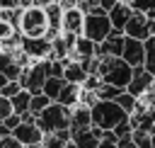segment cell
Wrapping results in <instances>:
<instances>
[{"mask_svg": "<svg viewBox=\"0 0 155 148\" xmlns=\"http://www.w3.org/2000/svg\"><path fill=\"white\" fill-rule=\"evenodd\" d=\"M153 80H155V75L148 73L145 66H133V73H131V80H128L126 90H128L131 95H136V97H143V95L150 90Z\"/></svg>", "mask_w": 155, "mask_h": 148, "instance_id": "obj_8", "label": "cell"}, {"mask_svg": "<svg viewBox=\"0 0 155 148\" xmlns=\"http://www.w3.org/2000/svg\"><path fill=\"white\" fill-rule=\"evenodd\" d=\"M82 24H85V12H82L78 5L63 7V17H61V32L82 34Z\"/></svg>", "mask_w": 155, "mask_h": 148, "instance_id": "obj_10", "label": "cell"}, {"mask_svg": "<svg viewBox=\"0 0 155 148\" xmlns=\"http://www.w3.org/2000/svg\"><path fill=\"white\" fill-rule=\"evenodd\" d=\"M153 148H155V133H153Z\"/></svg>", "mask_w": 155, "mask_h": 148, "instance_id": "obj_33", "label": "cell"}, {"mask_svg": "<svg viewBox=\"0 0 155 148\" xmlns=\"http://www.w3.org/2000/svg\"><path fill=\"white\" fill-rule=\"evenodd\" d=\"M107 15H109V22H111V32H114V34H124V24H126L128 17L133 15V7H131L128 2H124V0H116L114 7H111Z\"/></svg>", "mask_w": 155, "mask_h": 148, "instance_id": "obj_13", "label": "cell"}, {"mask_svg": "<svg viewBox=\"0 0 155 148\" xmlns=\"http://www.w3.org/2000/svg\"><path fill=\"white\" fill-rule=\"evenodd\" d=\"M63 78H65L68 82H82V80L87 78V73H85V68L80 66V61H78V58H65Z\"/></svg>", "mask_w": 155, "mask_h": 148, "instance_id": "obj_19", "label": "cell"}, {"mask_svg": "<svg viewBox=\"0 0 155 148\" xmlns=\"http://www.w3.org/2000/svg\"><path fill=\"white\" fill-rule=\"evenodd\" d=\"M90 56H97V41L87 39L85 34H78L68 58H90Z\"/></svg>", "mask_w": 155, "mask_h": 148, "instance_id": "obj_16", "label": "cell"}, {"mask_svg": "<svg viewBox=\"0 0 155 148\" xmlns=\"http://www.w3.org/2000/svg\"><path fill=\"white\" fill-rule=\"evenodd\" d=\"M143 44H145V58H143V66H145L148 73L155 75V34H150Z\"/></svg>", "mask_w": 155, "mask_h": 148, "instance_id": "obj_21", "label": "cell"}, {"mask_svg": "<svg viewBox=\"0 0 155 148\" xmlns=\"http://www.w3.org/2000/svg\"><path fill=\"white\" fill-rule=\"evenodd\" d=\"M87 126H92L90 107L78 102L75 107H70V129H87Z\"/></svg>", "mask_w": 155, "mask_h": 148, "instance_id": "obj_17", "label": "cell"}, {"mask_svg": "<svg viewBox=\"0 0 155 148\" xmlns=\"http://www.w3.org/2000/svg\"><path fill=\"white\" fill-rule=\"evenodd\" d=\"M29 99H31V92L29 90H19V92H15L12 97H10V102H12V112H17V114H24V112H29Z\"/></svg>", "mask_w": 155, "mask_h": 148, "instance_id": "obj_20", "label": "cell"}, {"mask_svg": "<svg viewBox=\"0 0 155 148\" xmlns=\"http://www.w3.org/2000/svg\"><path fill=\"white\" fill-rule=\"evenodd\" d=\"M22 51L31 61L48 58V53H51V39L48 36H22Z\"/></svg>", "mask_w": 155, "mask_h": 148, "instance_id": "obj_9", "label": "cell"}, {"mask_svg": "<svg viewBox=\"0 0 155 148\" xmlns=\"http://www.w3.org/2000/svg\"><path fill=\"white\" fill-rule=\"evenodd\" d=\"M148 29L150 34H155V17H148Z\"/></svg>", "mask_w": 155, "mask_h": 148, "instance_id": "obj_31", "label": "cell"}, {"mask_svg": "<svg viewBox=\"0 0 155 148\" xmlns=\"http://www.w3.org/2000/svg\"><path fill=\"white\" fill-rule=\"evenodd\" d=\"M36 124L44 133H51V131H58V129H70V107L53 99L48 107H44L36 114Z\"/></svg>", "mask_w": 155, "mask_h": 148, "instance_id": "obj_4", "label": "cell"}, {"mask_svg": "<svg viewBox=\"0 0 155 148\" xmlns=\"http://www.w3.org/2000/svg\"><path fill=\"white\" fill-rule=\"evenodd\" d=\"M111 32V22L107 12H85V24H82V34L92 41H102L107 39Z\"/></svg>", "mask_w": 155, "mask_h": 148, "instance_id": "obj_6", "label": "cell"}, {"mask_svg": "<svg viewBox=\"0 0 155 148\" xmlns=\"http://www.w3.org/2000/svg\"><path fill=\"white\" fill-rule=\"evenodd\" d=\"M63 82H65V78L48 75V78L44 80V87H41V92H44V95H48L51 99H56V97H58V92H61V87H63Z\"/></svg>", "mask_w": 155, "mask_h": 148, "instance_id": "obj_22", "label": "cell"}, {"mask_svg": "<svg viewBox=\"0 0 155 148\" xmlns=\"http://www.w3.org/2000/svg\"><path fill=\"white\" fill-rule=\"evenodd\" d=\"M121 58H124L128 66H143L145 44H143L140 39H133V36H126V34H124V51H121Z\"/></svg>", "mask_w": 155, "mask_h": 148, "instance_id": "obj_12", "label": "cell"}, {"mask_svg": "<svg viewBox=\"0 0 155 148\" xmlns=\"http://www.w3.org/2000/svg\"><path fill=\"white\" fill-rule=\"evenodd\" d=\"M114 99L119 102V107H121V109H124L126 114H131V112H133V109L138 107V97H136V95H131L128 90H121V92H119V95H116Z\"/></svg>", "mask_w": 155, "mask_h": 148, "instance_id": "obj_23", "label": "cell"}, {"mask_svg": "<svg viewBox=\"0 0 155 148\" xmlns=\"http://www.w3.org/2000/svg\"><path fill=\"white\" fill-rule=\"evenodd\" d=\"M94 92H97V99H114V97L121 92V87H116V85H111V82H104V80H102V85H99Z\"/></svg>", "mask_w": 155, "mask_h": 148, "instance_id": "obj_26", "label": "cell"}, {"mask_svg": "<svg viewBox=\"0 0 155 148\" xmlns=\"http://www.w3.org/2000/svg\"><path fill=\"white\" fill-rule=\"evenodd\" d=\"M124 34H126V36H133V39H140V41H145V39L150 36V29H148V15H145V12H136V10H133V15L128 17V22L124 24Z\"/></svg>", "mask_w": 155, "mask_h": 148, "instance_id": "obj_11", "label": "cell"}, {"mask_svg": "<svg viewBox=\"0 0 155 148\" xmlns=\"http://www.w3.org/2000/svg\"><path fill=\"white\" fill-rule=\"evenodd\" d=\"M5 82H7V78H5V75H2V73H0V87H2V85H5Z\"/></svg>", "mask_w": 155, "mask_h": 148, "instance_id": "obj_32", "label": "cell"}, {"mask_svg": "<svg viewBox=\"0 0 155 148\" xmlns=\"http://www.w3.org/2000/svg\"><path fill=\"white\" fill-rule=\"evenodd\" d=\"M136 12H148L150 7H155V0H126Z\"/></svg>", "mask_w": 155, "mask_h": 148, "instance_id": "obj_28", "label": "cell"}, {"mask_svg": "<svg viewBox=\"0 0 155 148\" xmlns=\"http://www.w3.org/2000/svg\"><path fill=\"white\" fill-rule=\"evenodd\" d=\"M7 114H12V102H10V97L0 95V121H2Z\"/></svg>", "mask_w": 155, "mask_h": 148, "instance_id": "obj_30", "label": "cell"}, {"mask_svg": "<svg viewBox=\"0 0 155 148\" xmlns=\"http://www.w3.org/2000/svg\"><path fill=\"white\" fill-rule=\"evenodd\" d=\"M56 102H61L65 107H75L80 102V82H68L65 80L61 92H58V97H56Z\"/></svg>", "mask_w": 155, "mask_h": 148, "instance_id": "obj_18", "label": "cell"}, {"mask_svg": "<svg viewBox=\"0 0 155 148\" xmlns=\"http://www.w3.org/2000/svg\"><path fill=\"white\" fill-rule=\"evenodd\" d=\"M17 29L22 32V36H46V32H48V15H46V7L39 5V2H31V5L22 7Z\"/></svg>", "mask_w": 155, "mask_h": 148, "instance_id": "obj_2", "label": "cell"}, {"mask_svg": "<svg viewBox=\"0 0 155 148\" xmlns=\"http://www.w3.org/2000/svg\"><path fill=\"white\" fill-rule=\"evenodd\" d=\"M131 73H133V66H128L121 56H99L97 75L104 82H111V85L126 90V85L131 80Z\"/></svg>", "mask_w": 155, "mask_h": 148, "instance_id": "obj_1", "label": "cell"}, {"mask_svg": "<svg viewBox=\"0 0 155 148\" xmlns=\"http://www.w3.org/2000/svg\"><path fill=\"white\" fill-rule=\"evenodd\" d=\"M51 102H53V99H51L48 95H44V92H34L31 99H29V112H31V114H39V112H41L44 107H48Z\"/></svg>", "mask_w": 155, "mask_h": 148, "instance_id": "obj_24", "label": "cell"}, {"mask_svg": "<svg viewBox=\"0 0 155 148\" xmlns=\"http://www.w3.org/2000/svg\"><path fill=\"white\" fill-rule=\"evenodd\" d=\"M0 148H22V143L15 138V133L10 131V133H5V136H0Z\"/></svg>", "mask_w": 155, "mask_h": 148, "instance_id": "obj_29", "label": "cell"}, {"mask_svg": "<svg viewBox=\"0 0 155 148\" xmlns=\"http://www.w3.org/2000/svg\"><path fill=\"white\" fill-rule=\"evenodd\" d=\"M131 138H133L136 148H153V133H150V131H143V129H133Z\"/></svg>", "mask_w": 155, "mask_h": 148, "instance_id": "obj_25", "label": "cell"}, {"mask_svg": "<svg viewBox=\"0 0 155 148\" xmlns=\"http://www.w3.org/2000/svg\"><path fill=\"white\" fill-rule=\"evenodd\" d=\"M121 51H124V34L109 32V36L97 44V56H121Z\"/></svg>", "mask_w": 155, "mask_h": 148, "instance_id": "obj_15", "label": "cell"}, {"mask_svg": "<svg viewBox=\"0 0 155 148\" xmlns=\"http://www.w3.org/2000/svg\"><path fill=\"white\" fill-rule=\"evenodd\" d=\"M90 114H92V124L99 129H114L119 121L128 119V114L119 107L116 99H97L90 107Z\"/></svg>", "mask_w": 155, "mask_h": 148, "instance_id": "obj_3", "label": "cell"}, {"mask_svg": "<svg viewBox=\"0 0 155 148\" xmlns=\"http://www.w3.org/2000/svg\"><path fill=\"white\" fill-rule=\"evenodd\" d=\"M70 143H73V148H99V138L92 131V126L70 129Z\"/></svg>", "mask_w": 155, "mask_h": 148, "instance_id": "obj_14", "label": "cell"}, {"mask_svg": "<svg viewBox=\"0 0 155 148\" xmlns=\"http://www.w3.org/2000/svg\"><path fill=\"white\" fill-rule=\"evenodd\" d=\"M12 133H15V138L22 143V148H36V146H41V141H44V131L39 129L36 121H19V124L12 129Z\"/></svg>", "mask_w": 155, "mask_h": 148, "instance_id": "obj_7", "label": "cell"}, {"mask_svg": "<svg viewBox=\"0 0 155 148\" xmlns=\"http://www.w3.org/2000/svg\"><path fill=\"white\" fill-rule=\"evenodd\" d=\"M48 78V58H36V61H29L19 75V82L24 90H29L31 95L34 92H41L44 87V80Z\"/></svg>", "mask_w": 155, "mask_h": 148, "instance_id": "obj_5", "label": "cell"}, {"mask_svg": "<svg viewBox=\"0 0 155 148\" xmlns=\"http://www.w3.org/2000/svg\"><path fill=\"white\" fill-rule=\"evenodd\" d=\"M22 90V82L19 80H7L2 87H0V95H5V97H12L15 92H19Z\"/></svg>", "mask_w": 155, "mask_h": 148, "instance_id": "obj_27", "label": "cell"}]
</instances>
